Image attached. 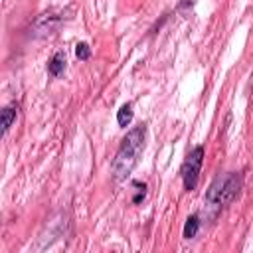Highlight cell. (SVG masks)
<instances>
[{
  "label": "cell",
  "instance_id": "1",
  "mask_svg": "<svg viewBox=\"0 0 253 253\" xmlns=\"http://www.w3.org/2000/svg\"><path fill=\"white\" fill-rule=\"evenodd\" d=\"M144 140H146L144 125H138L126 132V136L123 138V142L115 154V160H113V178L117 182L125 180L134 170V166L144 150Z\"/></svg>",
  "mask_w": 253,
  "mask_h": 253
},
{
  "label": "cell",
  "instance_id": "2",
  "mask_svg": "<svg viewBox=\"0 0 253 253\" xmlns=\"http://www.w3.org/2000/svg\"><path fill=\"white\" fill-rule=\"evenodd\" d=\"M243 188V176L239 172H227V174H219L211 186L206 192L204 198V206L210 217H213L217 211H221V208H225L227 204H231L239 192Z\"/></svg>",
  "mask_w": 253,
  "mask_h": 253
},
{
  "label": "cell",
  "instance_id": "3",
  "mask_svg": "<svg viewBox=\"0 0 253 253\" xmlns=\"http://www.w3.org/2000/svg\"><path fill=\"white\" fill-rule=\"evenodd\" d=\"M202 162H204V146H196L184 160L182 164V180H184V188L188 192H192L198 186L200 180V170H202Z\"/></svg>",
  "mask_w": 253,
  "mask_h": 253
},
{
  "label": "cell",
  "instance_id": "4",
  "mask_svg": "<svg viewBox=\"0 0 253 253\" xmlns=\"http://www.w3.org/2000/svg\"><path fill=\"white\" fill-rule=\"evenodd\" d=\"M63 69H65V53H63V51H57V53L49 59L47 71H49L51 77H57V75H61Z\"/></svg>",
  "mask_w": 253,
  "mask_h": 253
},
{
  "label": "cell",
  "instance_id": "5",
  "mask_svg": "<svg viewBox=\"0 0 253 253\" xmlns=\"http://www.w3.org/2000/svg\"><path fill=\"white\" fill-rule=\"evenodd\" d=\"M16 117H18V107H14V105L4 107V111H2V132L4 134L10 130V126L16 121Z\"/></svg>",
  "mask_w": 253,
  "mask_h": 253
},
{
  "label": "cell",
  "instance_id": "6",
  "mask_svg": "<svg viewBox=\"0 0 253 253\" xmlns=\"http://www.w3.org/2000/svg\"><path fill=\"white\" fill-rule=\"evenodd\" d=\"M198 229H200V217H198V215H190V217L186 219V223H184V237H186V239L196 237Z\"/></svg>",
  "mask_w": 253,
  "mask_h": 253
},
{
  "label": "cell",
  "instance_id": "7",
  "mask_svg": "<svg viewBox=\"0 0 253 253\" xmlns=\"http://www.w3.org/2000/svg\"><path fill=\"white\" fill-rule=\"evenodd\" d=\"M130 121H132V105L126 103V105H123V107L119 109V113H117V123H119L121 126H128Z\"/></svg>",
  "mask_w": 253,
  "mask_h": 253
},
{
  "label": "cell",
  "instance_id": "8",
  "mask_svg": "<svg viewBox=\"0 0 253 253\" xmlns=\"http://www.w3.org/2000/svg\"><path fill=\"white\" fill-rule=\"evenodd\" d=\"M75 53H77V57L79 59H89V55H91V49H89V45L87 43H77L75 45Z\"/></svg>",
  "mask_w": 253,
  "mask_h": 253
}]
</instances>
